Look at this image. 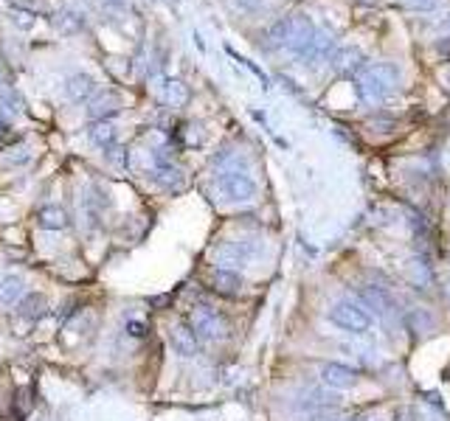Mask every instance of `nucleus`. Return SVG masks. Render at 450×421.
Masks as SVG:
<instances>
[{
	"label": "nucleus",
	"instance_id": "f257e3e1",
	"mask_svg": "<svg viewBox=\"0 0 450 421\" xmlns=\"http://www.w3.org/2000/svg\"><path fill=\"white\" fill-rule=\"evenodd\" d=\"M329 320H332L338 329L355 332V335H363V332H369V326H372V315H369L363 306L349 303V301L335 303L332 312H329Z\"/></svg>",
	"mask_w": 450,
	"mask_h": 421
},
{
	"label": "nucleus",
	"instance_id": "f03ea898",
	"mask_svg": "<svg viewBox=\"0 0 450 421\" xmlns=\"http://www.w3.org/2000/svg\"><path fill=\"white\" fill-rule=\"evenodd\" d=\"M192 332L197 337H203V340H217L223 335V320H220V315L214 309L200 306V309L192 312Z\"/></svg>",
	"mask_w": 450,
	"mask_h": 421
},
{
	"label": "nucleus",
	"instance_id": "7ed1b4c3",
	"mask_svg": "<svg viewBox=\"0 0 450 421\" xmlns=\"http://www.w3.org/2000/svg\"><path fill=\"white\" fill-rule=\"evenodd\" d=\"M321 379H324L329 388L346 391V388L358 385V371L349 368V365H341V362H329V365L321 368Z\"/></svg>",
	"mask_w": 450,
	"mask_h": 421
},
{
	"label": "nucleus",
	"instance_id": "20e7f679",
	"mask_svg": "<svg viewBox=\"0 0 450 421\" xmlns=\"http://www.w3.org/2000/svg\"><path fill=\"white\" fill-rule=\"evenodd\" d=\"M169 340H172V346L180 357H194L197 354V335L189 326H175L169 332Z\"/></svg>",
	"mask_w": 450,
	"mask_h": 421
},
{
	"label": "nucleus",
	"instance_id": "39448f33",
	"mask_svg": "<svg viewBox=\"0 0 450 421\" xmlns=\"http://www.w3.org/2000/svg\"><path fill=\"white\" fill-rule=\"evenodd\" d=\"M93 90H96V82H93V76H87V73H76V76L68 79V84H65V96H68L71 101L90 99Z\"/></svg>",
	"mask_w": 450,
	"mask_h": 421
},
{
	"label": "nucleus",
	"instance_id": "423d86ee",
	"mask_svg": "<svg viewBox=\"0 0 450 421\" xmlns=\"http://www.w3.org/2000/svg\"><path fill=\"white\" fill-rule=\"evenodd\" d=\"M45 312H48V298H45L43 292H31V295H26L23 303H20V315H23V318L37 320V318H43Z\"/></svg>",
	"mask_w": 450,
	"mask_h": 421
},
{
	"label": "nucleus",
	"instance_id": "0eeeda50",
	"mask_svg": "<svg viewBox=\"0 0 450 421\" xmlns=\"http://www.w3.org/2000/svg\"><path fill=\"white\" fill-rule=\"evenodd\" d=\"M40 225L45 230H62L68 225V213H65L62 206H45L40 211Z\"/></svg>",
	"mask_w": 450,
	"mask_h": 421
},
{
	"label": "nucleus",
	"instance_id": "6e6552de",
	"mask_svg": "<svg viewBox=\"0 0 450 421\" xmlns=\"http://www.w3.org/2000/svg\"><path fill=\"white\" fill-rule=\"evenodd\" d=\"M20 298H23V279L20 276L0 279V301L3 303H17Z\"/></svg>",
	"mask_w": 450,
	"mask_h": 421
},
{
	"label": "nucleus",
	"instance_id": "1a4fd4ad",
	"mask_svg": "<svg viewBox=\"0 0 450 421\" xmlns=\"http://www.w3.org/2000/svg\"><path fill=\"white\" fill-rule=\"evenodd\" d=\"M214 289H217V292H223V295H234V292L239 289V276L220 267V270L214 273Z\"/></svg>",
	"mask_w": 450,
	"mask_h": 421
},
{
	"label": "nucleus",
	"instance_id": "9d476101",
	"mask_svg": "<svg viewBox=\"0 0 450 421\" xmlns=\"http://www.w3.org/2000/svg\"><path fill=\"white\" fill-rule=\"evenodd\" d=\"M90 140H93V143H99V146L113 143V140H116V127H113V124H107V121L93 124V127H90Z\"/></svg>",
	"mask_w": 450,
	"mask_h": 421
},
{
	"label": "nucleus",
	"instance_id": "9b49d317",
	"mask_svg": "<svg viewBox=\"0 0 450 421\" xmlns=\"http://www.w3.org/2000/svg\"><path fill=\"white\" fill-rule=\"evenodd\" d=\"M110 104L116 107V99H110V96H107V99L93 101V104H90V110H87V113H90V118H101V116H107V113H110Z\"/></svg>",
	"mask_w": 450,
	"mask_h": 421
},
{
	"label": "nucleus",
	"instance_id": "f8f14e48",
	"mask_svg": "<svg viewBox=\"0 0 450 421\" xmlns=\"http://www.w3.org/2000/svg\"><path fill=\"white\" fill-rule=\"evenodd\" d=\"M11 20H14L20 28H31V26H34V14H31V11H14Z\"/></svg>",
	"mask_w": 450,
	"mask_h": 421
},
{
	"label": "nucleus",
	"instance_id": "ddd939ff",
	"mask_svg": "<svg viewBox=\"0 0 450 421\" xmlns=\"http://www.w3.org/2000/svg\"><path fill=\"white\" fill-rule=\"evenodd\" d=\"M127 335L130 337H144L147 335V323L144 320H130L127 323Z\"/></svg>",
	"mask_w": 450,
	"mask_h": 421
},
{
	"label": "nucleus",
	"instance_id": "4468645a",
	"mask_svg": "<svg viewBox=\"0 0 450 421\" xmlns=\"http://www.w3.org/2000/svg\"><path fill=\"white\" fill-rule=\"evenodd\" d=\"M183 99H186L183 87H180L177 82H172V84H169V101H183Z\"/></svg>",
	"mask_w": 450,
	"mask_h": 421
},
{
	"label": "nucleus",
	"instance_id": "2eb2a0df",
	"mask_svg": "<svg viewBox=\"0 0 450 421\" xmlns=\"http://www.w3.org/2000/svg\"><path fill=\"white\" fill-rule=\"evenodd\" d=\"M0 133H3V121H0Z\"/></svg>",
	"mask_w": 450,
	"mask_h": 421
}]
</instances>
